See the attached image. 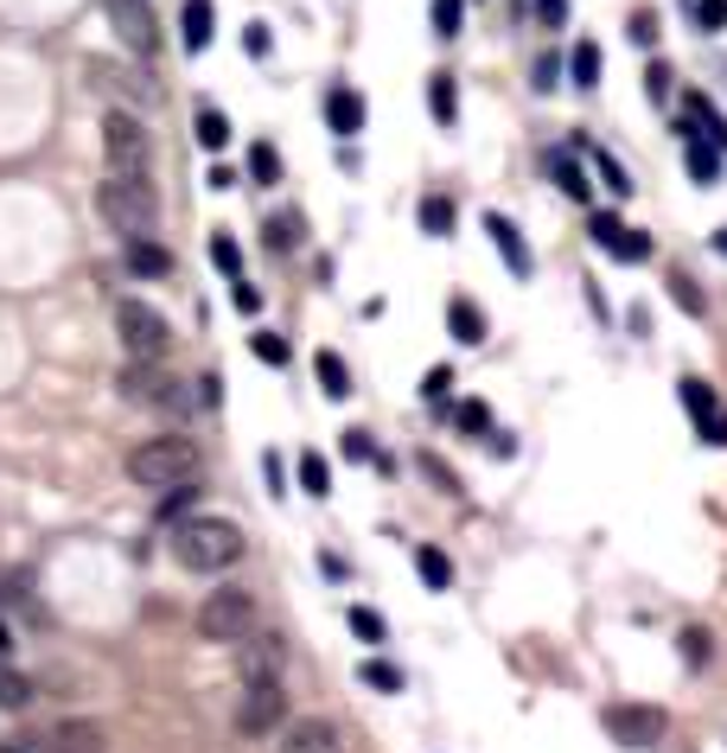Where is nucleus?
Wrapping results in <instances>:
<instances>
[{"instance_id":"ea45409f","label":"nucleus","mask_w":727,"mask_h":753,"mask_svg":"<svg viewBox=\"0 0 727 753\" xmlns=\"http://www.w3.org/2000/svg\"><path fill=\"white\" fill-rule=\"evenodd\" d=\"M255 358H262V364H275V371H281V364H288V339H281V333H255Z\"/></svg>"},{"instance_id":"423d86ee","label":"nucleus","mask_w":727,"mask_h":753,"mask_svg":"<svg viewBox=\"0 0 727 753\" xmlns=\"http://www.w3.org/2000/svg\"><path fill=\"white\" fill-rule=\"evenodd\" d=\"M115 333H122V351L135 358V364H166V351H173V326H166V313L147 301H122L115 306Z\"/></svg>"},{"instance_id":"c756f323","label":"nucleus","mask_w":727,"mask_h":753,"mask_svg":"<svg viewBox=\"0 0 727 753\" xmlns=\"http://www.w3.org/2000/svg\"><path fill=\"white\" fill-rule=\"evenodd\" d=\"M587 160H593V179L613 192V198H632V179H625V166H619L613 153H607V148H587Z\"/></svg>"},{"instance_id":"f3484780","label":"nucleus","mask_w":727,"mask_h":753,"mask_svg":"<svg viewBox=\"0 0 727 753\" xmlns=\"http://www.w3.org/2000/svg\"><path fill=\"white\" fill-rule=\"evenodd\" d=\"M677 396H683V409H690V421H695V435H708L715 421H722V396L702 383V376H683L677 383Z\"/></svg>"},{"instance_id":"a18cd8bd","label":"nucleus","mask_w":727,"mask_h":753,"mask_svg":"<svg viewBox=\"0 0 727 753\" xmlns=\"http://www.w3.org/2000/svg\"><path fill=\"white\" fill-rule=\"evenodd\" d=\"M230 306H236V313H262V288H250V281L236 275V281H230Z\"/></svg>"},{"instance_id":"c85d7f7f","label":"nucleus","mask_w":727,"mask_h":753,"mask_svg":"<svg viewBox=\"0 0 727 753\" xmlns=\"http://www.w3.org/2000/svg\"><path fill=\"white\" fill-rule=\"evenodd\" d=\"M568 77H575V90H593V83H600V45H593V38H581V45L568 51Z\"/></svg>"},{"instance_id":"412c9836","label":"nucleus","mask_w":727,"mask_h":753,"mask_svg":"<svg viewBox=\"0 0 727 753\" xmlns=\"http://www.w3.org/2000/svg\"><path fill=\"white\" fill-rule=\"evenodd\" d=\"M83 77H90L96 90H109V96H122V103H141V96H147V83H135L128 71H115V65H103V58H90V65H83Z\"/></svg>"},{"instance_id":"4c0bfd02","label":"nucleus","mask_w":727,"mask_h":753,"mask_svg":"<svg viewBox=\"0 0 727 753\" xmlns=\"http://www.w3.org/2000/svg\"><path fill=\"white\" fill-rule=\"evenodd\" d=\"M192 498H198L192 479H185V486H166V498H160V524H180L185 511H192Z\"/></svg>"},{"instance_id":"4d7b16f0","label":"nucleus","mask_w":727,"mask_h":753,"mask_svg":"<svg viewBox=\"0 0 727 753\" xmlns=\"http://www.w3.org/2000/svg\"><path fill=\"white\" fill-rule=\"evenodd\" d=\"M7 753H51V741H33V734H13V741H7Z\"/></svg>"},{"instance_id":"8fccbe9b","label":"nucleus","mask_w":727,"mask_h":753,"mask_svg":"<svg viewBox=\"0 0 727 753\" xmlns=\"http://www.w3.org/2000/svg\"><path fill=\"white\" fill-rule=\"evenodd\" d=\"M460 428H466V435H492V415H485V403H460Z\"/></svg>"},{"instance_id":"052dcab7","label":"nucleus","mask_w":727,"mask_h":753,"mask_svg":"<svg viewBox=\"0 0 727 753\" xmlns=\"http://www.w3.org/2000/svg\"><path fill=\"white\" fill-rule=\"evenodd\" d=\"M7 651H13V633H7V619H0V658H7Z\"/></svg>"},{"instance_id":"ddd939ff","label":"nucleus","mask_w":727,"mask_h":753,"mask_svg":"<svg viewBox=\"0 0 727 753\" xmlns=\"http://www.w3.org/2000/svg\"><path fill=\"white\" fill-rule=\"evenodd\" d=\"M281 753H345V734H338L326 716H300L288 734H281Z\"/></svg>"},{"instance_id":"9b49d317","label":"nucleus","mask_w":727,"mask_h":753,"mask_svg":"<svg viewBox=\"0 0 727 753\" xmlns=\"http://www.w3.org/2000/svg\"><path fill=\"white\" fill-rule=\"evenodd\" d=\"M587 236H593L607 256H619V263H645V256H651V236L632 230L625 218H613V211H593V218H587Z\"/></svg>"},{"instance_id":"a211bd4d","label":"nucleus","mask_w":727,"mask_h":753,"mask_svg":"<svg viewBox=\"0 0 727 753\" xmlns=\"http://www.w3.org/2000/svg\"><path fill=\"white\" fill-rule=\"evenodd\" d=\"M326 128L332 135H358L364 128V96L358 90H345V83H332L326 90Z\"/></svg>"},{"instance_id":"20e7f679","label":"nucleus","mask_w":727,"mask_h":753,"mask_svg":"<svg viewBox=\"0 0 727 753\" xmlns=\"http://www.w3.org/2000/svg\"><path fill=\"white\" fill-rule=\"evenodd\" d=\"M103 153H109V173L122 179H153V135L135 109L103 115Z\"/></svg>"},{"instance_id":"6e6552de","label":"nucleus","mask_w":727,"mask_h":753,"mask_svg":"<svg viewBox=\"0 0 727 753\" xmlns=\"http://www.w3.org/2000/svg\"><path fill=\"white\" fill-rule=\"evenodd\" d=\"M607 734H613L625 753H651L663 734H670V716L657 703H607Z\"/></svg>"},{"instance_id":"603ef678","label":"nucleus","mask_w":727,"mask_h":753,"mask_svg":"<svg viewBox=\"0 0 727 753\" xmlns=\"http://www.w3.org/2000/svg\"><path fill=\"white\" fill-rule=\"evenodd\" d=\"M338 448L351 453V460H377V448H370V435H364V428H351V435H338Z\"/></svg>"},{"instance_id":"7ed1b4c3","label":"nucleus","mask_w":727,"mask_h":753,"mask_svg":"<svg viewBox=\"0 0 727 753\" xmlns=\"http://www.w3.org/2000/svg\"><path fill=\"white\" fill-rule=\"evenodd\" d=\"M96 211L109 218L115 236L141 243V236L160 230V192H153V179H122V173H109V179L96 186Z\"/></svg>"},{"instance_id":"c03bdc74","label":"nucleus","mask_w":727,"mask_h":753,"mask_svg":"<svg viewBox=\"0 0 727 753\" xmlns=\"http://www.w3.org/2000/svg\"><path fill=\"white\" fill-rule=\"evenodd\" d=\"M562 71H568V65H562L555 51H543V58H536V71H530V77H536V90H543V96H549V90L562 83Z\"/></svg>"},{"instance_id":"f704fd0d","label":"nucleus","mask_w":727,"mask_h":753,"mask_svg":"<svg viewBox=\"0 0 727 753\" xmlns=\"http://www.w3.org/2000/svg\"><path fill=\"white\" fill-rule=\"evenodd\" d=\"M300 486H307V498H326L332 491V473L320 453H300Z\"/></svg>"},{"instance_id":"a878e982","label":"nucleus","mask_w":727,"mask_h":753,"mask_svg":"<svg viewBox=\"0 0 727 753\" xmlns=\"http://www.w3.org/2000/svg\"><path fill=\"white\" fill-rule=\"evenodd\" d=\"M192 135H198V148H205V153H223V148H230V115L205 103L198 121H192Z\"/></svg>"},{"instance_id":"6e6d98bb","label":"nucleus","mask_w":727,"mask_h":753,"mask_svg":"<svg viewBox=\"0 0 727 753\" xmlns=\"http://www.w3.org/2000/svg\"><path fill=\"white\" fill-rule=\"evenodd\" d=\"M485 448L498 453V460H510V453H517V441H510L505 428H492V435H485Z\"/></svg>"},{"instance_id":"aec40b11","label":"nucleus","mask_w":727,"mask_h":753,"mask_svg":"<svg viewBox=\"0 0 727 753\" xmlns=\"http://www.w3.org/2000/svg\"><path fill=\"white\" fill-rule=\"evenodd\" d=\"M428 115H435V128H453V121H460V83H453V71L428 77Z\"/></svg>"},{"instance_id":"680f3d73","label":"nucleus","mask_w":727,"mask_h":753,"mask_svg":"<svg viewBox=\"0 0 727 753\" xmlns=\"http://www.w3.org/2000/svg\"><path fill=\"white\" fill-rule=\"evenodd\" d=\"M715 250H722V256H727V230H715Z\"/></svg>"},{"instance_id":"0eeeda50","label":"nucleus","mask_w":727,"mask_h":753,"mask_svg":"<svg viewBox=\"0 0 727 753\" xmlns=\"http://www.w3.org/2000/svg\"><path fill=\"white\" fill-rule=\"evenodd\" d=\"M275 728H288V690H281V677H250L236 696V734L262 741Z\"/></svg>"},{"instance_id":"9d476101","label":"nucleus","mask_w":727,"mask_h":753,"mask_svg":"<svg viewBox=\"0 0 727 753\" xmlns=\"http://www.w3.org/2000/svg\"><path fill=\"white\" fill-rule=\"evenodd\" d=\"M109 7V26H115V38L135 51V58H160V20H153V7L147 0H103Z\"/></svg>"},{"instance_id":"4468645a","label":"nucleus","mask_w":727,"mask_h":753,"mask_svg":"<svg viewBox=\"0 0 727 753\" xmlns=\"http://www.w3.org/2000/svg\"><path fill=\"white\" fill-rule=\"evenodd\" d=\"M51 753H109V734L96 728V721H83V716H71V721H58L51 734Z\"/></svg>"},{"instance_id":"de8ad7c7","label":"nucleus","mask_w":727,"mask_h":753,"mask_svg":"<svg viewBox=\"0 0 727 753\" xmlns=\"http://www.w3.org/2000/svg\"><path fill=\"white\" fill-rule=\"evenodd\" d=\"M632 45H657V13H651V7H638V13H632Z\"/></svg>"},{"instance_id":"72a5a7b5","label":"nucleus","mask_w":727,"mask_h":753,"mask_svg":"<svg viewBox=\"0 0 727 753\" xmlns=\"http://www.w3.org/2000/svg\"><path fill=\"white\" fill-rule=\"evenodd\" d=\"M358 677L370 683V690H383V696H402V671H396V664H383V658H364Z\"/></svg>"},{"instance_id":"49530a36","label":"nucleus","mask_w":727,"mask_h":753,"mask_svg":"<svg viewBox=\"0 0 727 753\" xmlns=\"http://www.w3.org/2000/svg\"><path fill=\"white\" fill-rule=\"evenodd\" d=\"M645 96H651V103H670V65H663V58L645 71Z\"/></svg>"},{"instance_id":"37998d69","label":"nucleus","mask_w":727,"mask_h":753,"mask_svg":"<svg viewBox=\"0 0 727 753\" xmlns=\"http://www.w3.org/2000/svg\"><path fill=\"white\" fill-rule=\"evenodd\" d=\"M351 633L370 645H383V613H370V606H351Z\"/></svg>"},{"instance_id":"f8f14e48","label":"nucleus","mask_w":727,"mask_h":753,"mask_svg":"<svg viewBox=\"0 0 727 753\" xmlns=\"http://www.w3.org/2000/svg\"><path fill=\"white\" fill-rule=\"evenodd\" d=\"M485 236H492V250L505 256V268L517 275V281H530V275H536V256L523 250V230L510 224L505 211H485Z\"/></svg>"},{"instance_id":"13d9d810","label":"nucleus","mask_w":727,"mask_h":753,"mask_svg":"<svg viewBox=\"0 0 727 753\" xmlns=\"http://www.w3.org/2000/svg\"><path fill=\"white\" fill-rule=\"evenodd\" d=\"M262 479H268V491H275V498H281V460H275V453H268V460H262Z\"/></svg>"},{"instance_id":"1a4fd4ad","label":"nucleus","mask_w":727,"mask_h":753,"mask_svg":"<svg viewBox=\"0 0 727 753\" xmlns=\"http://www.w3.org/2000/svg\"><path fill=\"white\" fill-rule=\"evenodd\" d=\"M115 390L128 396V403H141V409H166V415H192V396H185V383L160 371V364H135L128 358V371L115 376Z\"/></svg>"},{"instance_id":"e433bc0d","label":"nucleus","mask_w":727,"mask_h":753,"mask_svg":"<svg viewBox=\"0 0 727 753\" xmlns=\"http://www.w3.org/2000/svg\"><path fill=\"white\" fill-rule=\"evenodd\" d=\"M250 173L262 179V186H275V179H281V153L268 148V141H255L250 148Z\"/></svg>"},{"instance_id":"bb28decb","label":"nucleus","mask_w":727,"mask_h":753,"mask_svg":"<svg viewBox=\"0 0 727 753\" xmlns=\"http://www.w3.org/2000/svg\"><path fill=\"white\" fill-rule=\"evenodd\" d=\"M313 371H320V390H326L332 403H345V396H351V371H345V358H338V351H320V358H313Z\"/></svg>"},{"instance_id":"bf43d9fd","label":"nucleus","mask_w":727,"mask_h":753,"mask_svg":"<svg viewBox=\"0 0 727 753\" xmlns=\"http://www.w3.org/2000/svg\"><path fill=\"white\" fill-rule=\"evenodd\" d=\"M198 396H205V409H218V403H223V383H218V376H205V383H198Z\"/></svg>"},{"instance_id":"2eb2a0df","label":"nucleus","mask_w":727,"mask_h":753,"mask_svg":"<svg viewBox=\"0 0 727 753\" xmlns=\"http://www.w3.org/2000/svg\"><path fill=\"white\" fill-rule=\"evenodd\" d=\"M281 664H288V645L275 639V633H268V639H250L243 651H236V671H243V683H250V677H281Z\"/></svg>"},{"instance_id":"f03ea898","label":"nucleus","mask_w":727,"mask_h":753,"mask_svg":"<svg viewBox=\"0 0 727 753\" xmlns=\"http://www.w3.org/2000/svg\"><path fill=\"white\" fill-rule=\"evenodd\" d=\"M128 479L147 491L198 479V441H185V435H147V441H135L128 448Z\"/></svg>"},{"instance_id":"dca6fc26","label":"nucleus","mask_w":727,"mask_h":753,"mask_svg":"<svg viewBox=\"0 0 727 753\" xmlns=\"http://www.w3.org/2000/svg\"><path fill=\"white\" fill-rule=\"evenodd\" d=\"M180 38H185V51H192V58H198V51H211V38H218V7H211V0H185Z\"/></svg>"},{"instance_id":"58836bf2","label":"nucleus","mask_w":727,"mask_h":753,"mask_svg":"<svg viewBox=\"0 0 727 753\" xmlns=\"http://www.w3.org/2000/svg\"><path fill=\"white\" fill-rule=\"evenodd\" d=\"M677 645H683V664H690V671H702V664H708V651H715V639H708L702 626H690Z\"/></svg>"},{"instance_id":"a19ab883","label":"nucleus","mask_w":727,"mask_h":753,"mask_svg":"<svg viewBox=\"0 0 727 753\" xmlns=\"http://www.w3.org/2000/svg\"><path fill=\"white\" fill-rule=\"evenodd\" d=\"M447 390H453V364H435V371L422 376V396H428L435 409H440V403H447Z\"/></svg>"},{"instance_id":"2f4dec72","label":"nucleus","mask_w":727,"mask_h":753,"mask_svg":"<svg viewBox=\"0 0 727 753\" xmlns=\"http://www.w3.org/2000/svg\"><path fill=\"white\" fill-rule=\"evenodd\" d=\"M428 26H435V38H460V26H466V0H428Z\"/></svg>"},{"instance_id":"7c9ffc66","label":"nucleus","mask_w":727,"mask_h":753,"mask_svg":"<svg viewBox=\"0 0 727 753\" xmlns=\"http://www.w3.org/2000/svg\"><path fill=\"white\" fill-rule=\"evenodd\" d=\"M128 268H135V275H173V256H166L153 236H141V243H128Z\"/></svg>"},{"instance_id":"5fc2aeb1","label":"nucleus","mask_w":727,"mask_h":753,"mask_svg":"<svg viewBox=\"0 0 727 753\" xmlns=\"http://www.w3.org/2000/svg\"><path fill=\"white\" fill-rule=\"evenodd\" d=\"M422 473H428V479H435L440 491H460V479H453V473H447V466H440V460H422Z\"/></svg>"},{"instance_id":"473e14b6","label":"nucleus","mask_w":727,"mask_h":753,"mask_svg":"<svg viewBox=\"0 0 727 753\" xmlns=\"http://www.w3.org/2000/svg\"><path fill=\"white\" fill-rule=\"evenodd\" d=\"M26 703H33V677L0 658V709H26Z\"/></svg>"},{"instance_id":"c9c22d12","label":"nucleus","mask_w":727,"mask_h":753,"mask_svg":"<svg viewBox=\"0 0 727 753\" xmlns=\"http://www.w3.org/2000/svg\"><path fill=\"white\" fill-rule=\"evenodd\" d=\"M211 263H218L230 281L243 275V250H236V236H230V230H218V236H211Z\"/></svg>"},{"instance_id":"6ab92c4d","label":"nucleus","mask_w":727,"mask_h":753,"mask_svg":"<svg viewBox=\"0 0 727 753\" xmlns=\"http://www.w3.org/2000/svg\"><path fill=\"white\" fill-rule=\"evenodd\" d=\"M683 166H690L695 186H722V148L715 141L702 148V135H683Z\"/></svg>"},{"instance_id":"79ce46f5","label":"nucleus","mask_w":727,"mask_h":753,"mask_svg":"<svg viewBox=\"0 0 727 753\" xmlns=\"http://www.w3.org/2000/svg\"><path fill=\"white\" fill-rule=\"evenodd\" d=\"M695 26L702 33H727V0H695Z\"/></svg>"},{"instance_id":"864d4df0","label":"nucleus","mask_w":727,"mask_h":753,"mask_svg":"<svg viewBox=\"0 0 727 753\" xmlns=\"http://www.w3.org/2000/svg\"><path fill=\"white\" fill-rule=\"evenodd\" d=\"M243 51H250V58H268V51H275L268 26H250V33H243Z\"/></svg>"},{"instance_id":"f257e3e1","label":"nucleus","mask_w":727,"mask_h":753,"mask_svg":"<svg viewBox=\"0 0 727 753\" xmlns=\"http://www.w3.org/2000/svg\"><path fill=\"white\" fill-rule=\"evenodd\" d=\"M173 563L192 575H223V568L243 563V530L230 518H192L173 530Z\"/></svg>"},{"instance_id":"cd10ccee","label":"nucleus","mask_w":727,"mask_h":753,"mask_svg":"<svg viewBox=\"0 0 727 753\" xmlns=\"http://www.w3.org/2000/svg\"><path fill=\"white\" fill-rule=\"evenodd\" d=\"M300 236H307V218H300V211H275V218H268V250H275V256H288Z\"/></svg>"},{"instance_id":"b1692460","label":"nucleus","mask_w":727,"mask_h":753,"mask_svg":"<svg viewBox=\"0 0 727 753\" xmlns=\"http://www.w3.org/2000/svg\"><path fill=\"white\" fill-rule=\"evenodd\" d=\"M415 218H422V230H428V236H453V224H460V205H453L447 192H428Z\"/></svg>"},{"instance_id":"09e8293b","label":"nucleus","mask_w":727,"mask_h":753,"mask_svg":"<svg viewBox=\"0 0 727 753\" xmlns=\"http://www.w3.org/2000/svg\"><path fill=\"white\" fill-rule=\"evenodd\" d=\"M670 294H677V306H683V313H702V294H695L690 275H670Z\"/></svg>"},{"instance_id":"393cba45","label":"nucleus","mask_w":727,"mask_h":753,"mask_svg":"<svg viewBox=\"0 0 727 753\" xmlns=\"http://www.w3.org/2000/svg\"><path fill=\"white\" fill-rule=\"evenodd\" d=\"M415 575H422L435 594H447V588H453V563H447V549H435V543H415Z\"/></svg>"},{"instance_id":"5701e85b","label":"nucleus","mask_w":727,"mask_h":753,"mask_svg":"<svg viewBox=\"0 0 727 753\" xmlns=\"http://www.w3.org/2000/svg\"><path fill=\"white\" fill-rule=\"evenodd\" d=\"M447 326H453V339H460V345H485V313H478L466 294H453V301H447Z\"/></svg>"},{"instance_id":"39448f33","label":"nucleus","mask_w":727,"mask_h":753,"mask_svg":"<svg viewBox=\"0 0 727 753\" xmlns=\"http://www.w3.org/2000/svg\"><path fill=\"white\" fill-rule=\"evenodd\" d=\"M255 626V594L250 588H236V581H223V588H211L205 601H198V639L211 645H243Z\"/></svg>"},{"instance_id":"3c124183","label":"nucleus","mask_w":727,"mask_h":753,"mask_svg":"<svg viewBox=\"0 0 727 753\" xmlns=\"http://www.w3.org/2000/svg\"><path fill=\"white\" fill-rule=\"evenodd\" d=\"M536 20H543L549 33H562L568 26V0H536Z\"/></svg>"},{"instance_id":"4be33fe9","label":"nucleus","mask_w":727,"mask_h":753,"mask_svg":"<svg viewBox=\"0 0 727 753\" xmlns=\"http://www.w3.org/2000/svg\"><path fill=\"white\" fill-rule=\"evenodd\" d=\"M549 179L562 186V198H575V205L593 198V186H587V173H581V160H575V153H549Z\"/></svg>"}]
</instances>
